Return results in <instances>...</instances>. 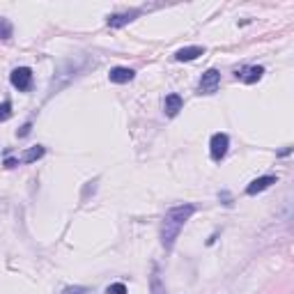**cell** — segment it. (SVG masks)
Here are the masks:
<instances>
[{"instance_id": "1", "label": "cell", "mask_w": 294, "mask_h": 294, "mask_svg": "<svg viewBox=\"0 0 294 294\" xmlns=\"http://www.w3.org/2000/svg\"><path fill=\"white\" fill-rule=\"evenodd\" d=\"M195 214V205L186 203V205H177V207H170L163 216L161 223V244H163L166 251H173L175 242H177L179 232H182L184 223Z\"/></svg>"}, {"instance_id": "2", "label": "cell", "mask_w": 294, "mask_h": 294, "mask_svg": "<svg viewBox=\"0 0 294 294\" xmlns=\"http://www.w3.org/2000/svg\"><path fill=\"white\" fill-rule=\"evenodd\" d=\"M9 81L19 92H28L32 87V69L30 67H16L9 76Z\"/></svg>"}, {"instance_id": "3", "label": "cell", "mask_w": 294, "mask_h": 294, "mask_svg": "<svg viewBox=\"0 0 294 294\" xmlns=\"http://www.w3.org/2000/svg\"><path fill=\"white\" fill-rule=\"evenodd\" d=\"M220 85V71L218 69H207L200 78L198 95H214Z\"/></svg>"}, {"instance_id": "4", "label": "cell", "mask_w": 294, "mask_h": 294, "mask_svg": "<svg viewBox=\"0 0 294 294\" xmlns=\"http://www.w3.org/2000/svg\"><path fill=\"white\" fill-rule=\"evenodd\" d=\"M228 147H230L228 134H214L212 140H209V154H212L214 161H220L228 154Z\"/></svg>"}, {"instance_id": "5", "label": "cell", "mask_w": 294, "mask_h": 294, "mask_svg": "<svg viewBox=\"0 0 294 294\" xmlns=\"http://www.w3.org/2000/svg\"><path fill=\"white\" fill-rule=\"evenodd\" d=\"M143 14V9H129V12H117L108 16V28H122L126 23H131L134 19H138Z\"/></svg>"}, {"instance_id": "6", "label": "cell", "mask_w": 294, "mask_h": 294, "mask_svg": "<svg viewBox=\"0 0 294 294\" xmlns=\"http://www.w3.org/2000/svg\"><path fill=\"white\" fill-rule=\"evenodd\" d=\"M276 182H278L276 175H264V177L253 179V182L246 186V195H258V193H262V191H267L269 186L276 184Z\"/></svg>"}, {"instance_id": "7", "label": "cell", "mask_w": 294, "mask_h": 294, "mask_svg": "<svg viewBox=\"0 0 294 294\" xmlns=\"http://www.w3.org/2000/svg\"><path fill=\"white\" fill-rule=\"evenodd\" d=\"M262 74H264V67L253 65V67H246V69L237 71V78L242 83H246V85H253V83H258L260 78H262Z\"/></svg>"}, {"instance_id": "8", "label": "cell", "mask_w": 294, "mask_h": 294, "mask_svg": "<svg viewBox=\"0 0 294 294\" xmlns=\"http://www.w3.org/2000/svg\"><path fill=\"white\" fill-rule=\"evenodd\" d=\"M134 76H136V71L129 69V67H113L108 71L111 83H129V81H134Z\"/></svg>"}, {"instance_id": "9", "label": "cell", "mask_w": 294, "mask_h": 294, "mask_svg": "<svg viewBox=\"0 0 294 294\" xmlns=\"http://www.w3.org/2000/svg\"><path fill=\"white\" fill-rule=\"evenodd\" d=\"M205 56V48L203 46H186V48H179L177 53H175V60L177 62H191L195 60V58Z\"/></svg>"}, {"instance_id": "10", "label": "cell", "mask_w": 294, "mask_h": 294, "mask_svg": "<svg viewBox=\"0 0 294 294\" xmlns=\"http://www.w3.org/2000/svg\"><path fill=\"white\" fill-rule=\"evenodd\" d=\"M182 106H184L182 97H179V95H175V92H173V95H168V97H166V101H163V113H166V115H168V117H175L179 111H182Z\"/></svg>"}, {"instance_id": "11", "label": "cell", "mask_w": 294, "mask_h": 294, "mask_svg": "<svg viewBox=\"0 0 294 294\" xmlns=\"http://www.w3.org/2000/svg\"><path fill=\"white\" fill-rule=\"evenodd\" d=\"M46 154V150H44L42 145H35V147H30V150L26 152V154H23V163H35L37 159H42V156Z\"/></svg>"}, {"instance_id": "12", "label": "cell", "mask_w": 294, "mask_h": 294, "mask_svg": "<svg viewBox=\"0 0 294 294\" xmlns=\"http://www.w3.org/2000/svg\"><path fill=\"white\" fill-rule=\"evenodd\" d=\"M14 32V26L9 19H0V39H9Z\"/></svg>"}, {"instance_id": "13", "label": "cell", "mask_w": 294, "mask_h": 294, "mask_svg": "<svg viewBox=\"0 0 294 294\" xmlns=\"http://www.w3.org/2000/svg\"><path fill=\"white\" fill-rule=\"evenodd\" d=\"M152 294H166V287H163V283H161L159 273L152 276Z\"/></svg>"}, {"instance_id": "14", "label": "cell", "mask_w": 294, "mask_h": 294, "mask_svg": "<svg viewBox=\"0 0 294 294\" xmlns=\"http://www.w3.org/2000/svg\"><path fill=\"white\" fill-rule=\"evenodd\" d=\"M9 117H12V104L3 101V104H0V122H7Z\"/></svg>"}, {"instance_id": "15", "label": "cell", "mask_w": 294, "mask_h": 294, "mask_svg": "<svg viewBox=\"0 0 294 294\" xmlns=\"http://www.w3.org/2000/svg\"><path fill=\"white\" fill-rule=\"evenodd\" d=\"M106 294H126V285L124 283H113V285H108Z\"/></svg>"}, {"instance_id": "16", "label": "cell", "mask_w": 294, "mask_h": 294, "mask_svg": "<svg viewBox=\"0 0 294 294\" xmlns=\"http://www.w3.org/2000/svg\"><path fill=\"white\" fill-rule=\"evenodd\" d=\"M62 294H87V287L74 285V287H67V290H62Z\"/></svg>"}, {"instance_id": "17", "label": "cell", "mask_w": 294, "mask_h": 294, "mask_svg": "<svg viewBox=\"0 0 294 294\" xmlns=\"http://www.w3.org/2000/svg\"><path fill=\"white\" fill-rule=\"evenodd\" d=\"M30 129H32V122H26V124H23L21 129L16 131V136H19V138H26V136L30 134Z\"/></svg>"}, {"instance_id": "18", "label": "cell", "mask_w": 294, "mask_h": 294, "mask_svg": "<svg viewBox=\"0 0 294 294\" xmlns=\"http://www.w3.org/2000/svg\"><path fill=\"white\" fill-rule=\"evenodd\" d=\"M218 198L223 200V205H225V207H232V195H230L228 191H220V193H218Z\"/></svg>"}, {"instance_id": "19", "label": "cell", "mask_w": 294, "mask_h": 294, "mask_svg": "<svg viewBox=\"0 0 294 294\" xmlns=\"http://www.w3.org/2000/svg\"><path fill=\"white\" fill-rule=\"evenodd\" d=\"M16 166H19L16 159H12V156H7V159H5V168H16Z\"/></svg>"}]
</instances>
